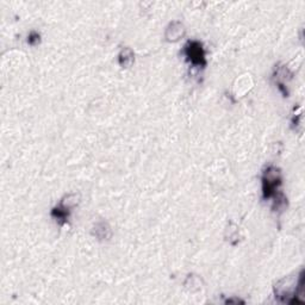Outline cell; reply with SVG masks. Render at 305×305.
<instances>
[{
    "label": "cell",
    "mask_w": 305,
    "mask_h": 305,
    "mask_svg": "<svg viewBox=\"0 0 305 305\" xmlns=\"http://www.w3.org/2000/svg\"><path fill=\"white\" fill-rule=\"evenodd\" d=\"M262 198L265 200L274 198L276 199L281 196V192H279V187L282 183L281 172L275 166H268L262 172Z\"/></svg>",
    "instance_id": "cell-1"
},
{
    "label": "cell",
    "mask_w": 305,
    "mask_h": 305,
    "mask_svg": "<svg viewBox=\"0 0 305 305\" xmlns=\"http://www.w3.org/2000/svg\"><path fill=\"white\" fill-rule=\"evenodd\" d=\"M183 55L194 68L203 69L206 67V53L203 43L199 41H188L183 47Z\"/></svg>",
    "instance_id": "cell-2"
},
{
    "label": "cell",
    "mask_w": 305,
    "mask_h": 305,
    "mask_svg": "<svg viewBox=\"0 0 305 305\" xmlns=\"http://www.w3.org/2000/svg\"><path fill=\"white\" fill-rule=\"evenodd\" d=\"M78 199L79 194L76 193L67 194V196L61 200L60 204L56 205L55 208L52 209L50 214H52L53 218L60 225L66 224V223L68 222L70 213H72V209L74 208L76 203H78Z\"/></svg>",
    "instance_id": "cell-3"
},
{
    "label": "cell",
    "mask_w": 305,
    "mask_h": 305,
    "mask_svg": "<svg viewBox=\"0 0 305 305\" xmlns=\"http://www.w3.org/2000/svg\"><path fill=\"white\" fill-rule=\"evenodd\" d=\"M185 35V28L180 22H172L166 30V38L169 42H176Z\"/></svg>",
    "instance_id": "cell-4"
},
{
    "label": "cell",
    "mask_w": 305,
    "mask_h": 305,
    "mask_svg": "<svg viewBox=\"0 0 305 305\" xmlns=\"http://www.w3.org/2000/svg\"><path fill=\"white\" fill-rule=\"evenodd\" d=\"M291 76H292V74H291L290 70L285 66L278 67V69H276L274 73V80L276 86H278L279 89H280V91L284 93L285 97H287V94H289V93H287L286 86H285V81H286L289 78H291Z\"/></svg>",
    "instance_id": "cell-5"
},
{
    "label": "cell",
    "mask_w": 305,
    "mask_h": 305,
    "mask_svg": "<svg viewBox=\"0 0 305 305\" xmlns=\"http://www.w3.org/2000/svg\"><path fill=\"white\" fill-rule=\"evenodd\" d=\"M135 58H134V52H132L130 48H124L121 50L120 55H118V62H120L121 67L123 68H128L134 63Z\"/></svg>",
    "instance_id": "cell-6"
},
{
    "label": "cell",
    "mask_w": 305,
    "mask_h": 305,
    "mask_svg": "<svg viewBox=\"0 0 305 305\" xmlns=\"http://www.w3.org/2000/svg\"><path fill=\"white\" fill-rule=\"evenodd\" d=\"M94 235L97 237H99L100 240L109 239L110 235H111V230H110V227L107 225V223L100 222V223H98V224H95Z\"/></svg>",
    "instance_id": "cell-7"
},
{
    "label": "cell",
    "mask_w": 305,
    "mask_h": 305,
    "mask_svg": "<svg viewBox=\"0 0 305 305\" xmlns=\"http://www.w3.org/2000/svg\"><path fill=\"white\" fill-rule=\"evenodd\" d=\"M39 39H41L39 33L36 32V31H31L29 33V37H28V43H29L30 46H36L39 42Z\"/></svg>",
    "instance_id": "cell-8"
}]
</instances>
